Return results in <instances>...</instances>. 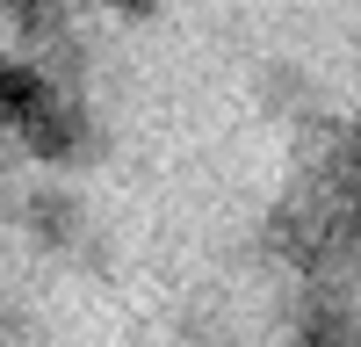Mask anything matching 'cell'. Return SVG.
<instances>
[]
</instances>
